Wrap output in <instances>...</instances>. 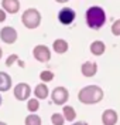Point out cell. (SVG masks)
<instances>
[{
	"label": "cell",
	"mask_w": 120,
	"mask_h": 125,
	"mask_svg": "<svg viewBox=\"0 0 120 125\" xmlns=\"http://www.w3.org/2000/svg\"><path fill=\"white\" fill-rule=\"evenodd\" d=\"M85 20L89 29L92 30H99L102 29L106 23V13L100 6H92L86 10L85 13Z\"/></svg>",
	"instance_id": "6da1fadb"
},
{
	"label": "cell",
	"mask_w": 120,
	"mask_h": 125,
	"mask_svg": "<svg viewBox=\"0 0 120 125\" xmlns=\"http://www.w3.org/2000/svg\"><path fill=\"white\" fill-rule=\"evenodd\" d=\"M0 39L3 40L4 43H7V44H13L17 40V31L13 27H10V26L3 27L1 31H0Z\"/></svg>",
	"instance_id": "ba28073f"
},
{
	"label": "cell",
	"mask_w": 120,
	"mask_h": 125,
	"mask_svg": "<svg viewBox=\"0 0 120 125\" xmlns=\"http://www.w3.org/2000/svg\"><path fill=\"white\" fill-rule=\"evenodd\" d=\"M54 73H51V71H42L40 74V78L41 81H44V83H49V81H52L54 80Z\"/></svg>",
	"instance_id": "ffe728a7"
},
{
	"label": "cell",
	"mask_w": 120,
	"mask_h": 125,
	"mask_svg": "<svg viewBox=\"0 0 120 125\" xmlns=\"http://www.w3.org/2000/svg\"><path fill=\"white\" fill-rule=\"evenodd\" d=\"M104 50H106V46H104L103 41H100V40H96V41H93L90 44V53L95 55H102L104 53Z\"/></svg>",
	"instance_id": "4fadbf2b"
},
{
	"label": "cell",
	"mask_w": 120,
	"mask_h": 125,
	"mask_svg": "<svg viewBox=\"0 0 120 125\" xmlns=\"http://www.w3.org/2000/svg\"><path fill=\"white\" fill-rule=\"evenodd\" d=\"M1 101H3V100H1V95H0V105H1Z\"/></svg>",
	"instance_id": "83f0119b"
},
{
	"label": "cell",
	"mask_w": 120,
	"mask_h": 125,
	"mask_svg": "<svg viewBox=\"0 0 120 125\" xmlns=\"http://www.w3.org/2000/svg\"><path fill=\"white\" fill-rule=\"evenodd\" d=\"M34 94H35L37 98L44 100V98L48 97V87L45 84H38V85L35 87V90H34Z\"/></svg>",
	"instance_id": "9a60e30c"
},
{
	"label": "cell",
	"mask_w": 120,
	"mask_h": 125,
	"mask_svg": "<svg viewBox=\"0 0 120 125\" xmlns=\"http://www.w3.org/2000/svg\"><path fill=\"white\" fill-rule=\"evenodd\" d=\"M64 115L62 114H52V117H51V122L54 125H64Z\"/></svg>",
	"instance_id": "d6986e66"
},
{
	"label": "cell",
	"mask_w": 120,
	"mask_h": 125,
	"mask_svg": "<svg viewBox=\"0 0 120 125\" xmlns=\"http://www.w3.org/2000/svg\"><path fill=\"white\" fill-rule=\"evenodd\" d=\"M38 107H40V102H38L37 98H32V100H30V101L27 102V109L31 111V112H35L38 109Z\"/></svg>",
	"instance_id": "ac0fdd59"
},
{
	"label": "cell",
	"mask_w": 120,
	"mask_h": 125,
	"mask_svg": "<svg viewBox=\"0 0 120 125\" xmlns=\"http://www.w3.org/2000/svg\"><path fill=\"white\" fill-rule=\"evenodd\" d=\"M102 121L103 125H116L117 122V114L114 109H106L102 114Z\"/></svg>",
	"instance_id": "8fae6325"
},
{
	"label": "cell",
	"mask_w": 120,
	"mask_h": 125,
	"mask_svg": "<svg viewBox=\"0 0 120 125\" xmlns=\"http://www.w3.org/2000/svg\"><path fill=\"white\" fill-rule=\"evenodd\" d=\"M17 60H18V55L17 54H11L10 57H7V60H6V65L10 67V65H13V62L17 61Z\"/></svg>",
	"instance_id": "7402d4cb"
},
{
	"label": "cell",
	"mask_w": 120,
	"mask_h": 125,
	"mask_svg": "<svg viewBox=\"0 0 120 125\" xmlns=\"http://www.w3.org/2000/svg\"><path fill=\"white\" fill-rule=\"evenodd\" d=\"M1 55H3V51H1V47H0V58H1Z\"/></svg>",
	"instance_id": "484cf974"
},
{
	"label": "cell",
	"mask_w": 120,
	"mask_h": 125,
	"mask_svg": "<svg viewBox=\"0 0 120 125\" xmlns=\"http://www.w3.org/2000/svg\"><path fill=\"white\" fill-rule=\"evenodd\" d=\"M80 71H82V74L85 77H93L96 74V71H97V64L93 61H86L82 64Z\"/></svg>",
	"instance_id": "9c48e42d"
},
{
	"label": "cell",
	"mask_w": 120,
	"mask_h": 125,
	"mask_svg": "<svg viewBox=\"0 0 120 125\" xmlns=\"http://www.w3.org/2000/svg\"><path fill=\"white\" fill-rule=\"evenodd\" d=\"M0 125H7V124H6V122H1V121H0Z\"/></svg>",
	"instance_id": "4316f807"
},
{
	"label": "cell",
	"mask_w": 120,
	"mask_h": 125,
	"mask_svg": "<svg viewBox=\"0 0 120 125\" xmlns=\"http://www.w3.org/2000/svg\"><path fill=\"white\" fill-rule=\"evenodd\" d=\"M52 101L54 104L56 105H64L65 102L68 101V98H69V93H68V90L65 88V87H56L55 90L52 91Z\"/></svg>",
	"instance_id": "5b68a950"
},
{
	"label": "cell",
	"mask_w": 120,
	"mask_h": 125,
	"mask_svg": "<svg viewBox=\"0 0 120 125\" xmlns=\"http://www.w3.org/2000/svg\"><path fill=\"white\" fill-rule=\"evenodd\" d=\"M1 7L4 11L14 14L20 9V3H18V0H1Z\"/></svg>",
	"instance_id": "30bf717a"
},
{
	"label": "cell",
	"mask_w": 120,
	"mask_h": 125,
	"mask_svg": "<svg viewBox=\"0 0 120 125\" xmlns=\"http://www.w3.org/2000/svg\"><path fill=\"white\" fill-rule=\"evenodd\" d=\"M112 33L114 36H120V20H116L112 26Z\"/></svg>",
	"instance_id": "44dd1931"
},
{
	"label": "cell",
	"mask_w": 120,
	"mask_h": 125,
	"mask_svg": "<svg viewBox=\"0 0 120 125\" xmlns=\"http://www.w3.org/2000/svg\"><path fill=\"white\" fill-rule=\"evenodd\" d=\"M21 21L23 24L27 27V29H37L41 23V14L40 11L37 10V9H28V10H25L21 16Z\"/></svg>",
	"instance_id": "3957f363"
},
{
	"label": "cell",
	"mask_w": 120,
	"mask_h": 125,
	"mask_svg": "<svg viewBox=\"0 0 120 125\" xmlns=\"http://www.w3.org/2000/svg\"><path fill=\"white\" fill-rule=\"evenodd\" d=\"M25 125H41V118L35 114H31L25 118Z\"/></svg>",
	"instance_id": "e0dca14e"
},
{
	"label": "cell",
	"mask_w": 120,
	"mask_h": 125,
	"mask_svg": "<svg viewBox=\"0 0 120 125\" xmlns=\"http://www.w3.org/2000/svg\"><path fill=\"white\" fill-rule=\"evenodd\" d=\"M72 125H88V124L83 122V121H80V122H75V124H72Z\"/></svg>",
	"instance_id": "cb8c5ba5"
},
{
	"label": "cell",
	"mask_w": 120,
	"mask_h": 125,
	"mask_svg": "<svg viewBox=\"0 0 120 125\" xmlns=\"http://www.w3.org/2000/svg\"><path fill=\"white\" fill-rule=\"evenodd\" d=\"M64 117L66 121H73L75 117H76V112H75V109L69 107V105H65L64 107Z\"/></svg>",
	"instance_id": "2e32d148"
},
{
	"label": "cell",
	"mask_w": 120,
	"mask_h": 125,
	"mask_svg": "<svg viewBox=\"0 0 120 125\" xmlns=\"http://www.w3.org/2000/svg\"><path fill=\"white\" fill-rule=\"evenodd\" d=\"M75 11L72 10L71 7H64L59 13H58V20H59V23L61 24H65V26H68V24H71L73 20H75Z\"/></svg>",
	"instance_id": "52a82bcc"
},
{
	"label": "cell",
	"mask_w": 120,
	"mask_h": 125,
	"mask_svg": "<svg viewBox=\"0 0 120 125\" xmlns=\"http://www.w3.org/2000/svg\"><path fill=\"white\" fill-rule=\"evenodd\" d=\"M54 50H55V53H58V54H64V53H66L68 51V41L64 39H58L54 41Z\"/></svg>",
	"instance_id": "5bb4252c"
},
{
	"label": "cell",
	"mask_w": 120,
	"mask_h": 125,
	"mask_svg": "<svg viewBox=\"0 0 120 125\" xmlns=\"http://www.w3.org/2000/svg\"><path fill=\"white\" fill-rule=\"evenodd\" d=\"M32 55H34V58L37 60V61L40 62H48L49 61V58H51V51H49V48L47 46H35L34 47V50H32Z\"/></svg>",
	"instance_id": "277c9868"
},
{
	"label": "cell",
	"mask_w": 120,
	"mask_h": 125,
	"mask_svg": "<svg viewBox=\"0 0 120 125\" xmlns=\"http://www.w3.org/2000/svg\"><path fill=\"white\" fill-rule=\"evenodd\" d=\"M30 94H31V88L25 83H20L14 87V97L18 101H25L27 98H30Z\"/></svg>",
	"instance_id": "8992f818"
},
{
	"label": "cell",
	"mask_w": 120,
	"mask_h": 125,
	"mask_svg": "<svg viewBox=\"0 0 120 125\" xmlns=\"http://www.w3.org/2000/svg\"><path fill=\"white\" fill-rule=\"evenodd\" d=\"M4 20H6V11L0 9V23H1V21H4Z\"/></svg>",
	"instance_id": "603a6c76"
},
{
	"label": "cell",
	"mask_w": 120,
	"mask_h": 125,
	"mask_svg": "<svg viewBox=\"0 0 120 125\" xmlns=\"http://www.w3.org/2000/svg\"><path fill=\"white\" fill-rule=\"evenodd\" d=\"M78 98L82 104H96V102L102 101L103 90L97 85H88L79 91Z\"/></svg>",
	"instance_id": "7a4b0ae2"
},
{
	"label": "cell",
	"mask_w": 120,
	"mask_h": 125,
	"mask_svg": "<svg viewBox=\"0 0 120 125\" xmlns=\"http://www.w3.org/2000/svg\"><path fill=\"white\" fill-rule=\"evenodd\" d=\"M10 88H11V77L7 73L0 71V91L4 93V91H8Z\"/></svg>",
	"instance_id": "7c38bea8"
},
{
	"label": "cell",
	"mask_w": 120,
	"mask_h": 125,
	"mask_svg": "<svg viewBox=\"0 0 120 125\" xmlns=\"http://www.w3.org/2000/svg\"><path fill=\"white\" fill-rule=\"evenodd\" d=\"M55 1H58V3H66V1H69V0H55Z\"/></svg>",
	"instance_id": "d4e9b609"
}]
</instances>
